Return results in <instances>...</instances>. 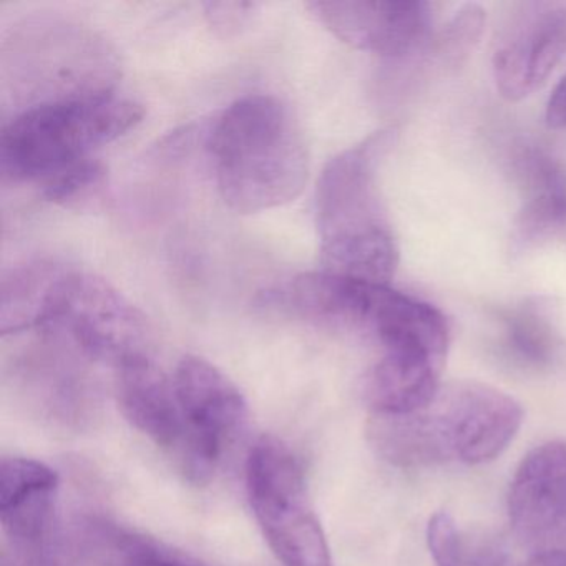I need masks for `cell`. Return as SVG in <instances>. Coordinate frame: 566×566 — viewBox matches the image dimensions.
I'll return each mask as SVG.
<instances>
[{
  "mask_svg": "<svg viewBox=\"0 0 566 566\" xmlns=\"http://www.w3.org/2000/svg\"><path fill=\"white\" fill-rule=\"evenodd\" d=\"M510 525L532 555L566 553V443L548 442L523 457L510 483Z\"/></svg>",
  "mask_w": 566,
  "mask_h": 566,
  "instance_id": "cell-8",
  "label": "cell"
},
{
  "mask_svg": "<svg viewBox=\"0 0 566 566\" xmlns=\"http://www.w3.org/2000/svg\"><path fill=\"white\" fill-rule=\"evenodd\" d=\"M174 384L188 426L221 459L247 427L243 394L218 367L197 356L178 363Z\"/></svg>",
  "mask_w": 566,
  "mask_h": 566,
  "instance_id": "cell-11",
  "label": "cell"
},
{
  "mask_svg": "<svg viewBox=\"0 0 566 566\" xmlns=\"http://www.w3.org/2000/svg\"><path fill=\"white\" fill-rule=\"evenodd\" d=\"M208 148L221 200L237 213L283 207L306 185L303 130L290 105L273 95L233 102L214 122Z\"/></svg>",
  "mask_w": 566,
  "mask_h": 566,
  "instance_id": "cell-2",
  "label": "cell"
},
{
  "mask_svg": "<svg viewBox=\"0 0 566 566\" xmlns=\"http://www.w3.org/2000/svg\"><path fill=\"white\" fill-rule=\"evenodd\" d=\"M11 546L14 552V566H65L52 546V538Z\"/></svg>",
  "mask_w": 566,
  "mask_h": 566,
  "instance_id": "cell-21",
  "label": "cell"
},
{
  "mask_svg": "<svg viewBox=\"0 0 566 566\" xmlns=\"http://www.w3.org/2000/svg\"><path fill=\"white\" fill-rule=\"evenodd\" d=\"M2 566H9L8 559L2 556Z\"/></svg>",
  "mask_w": 566,
  "mask_h": 566,
  "instance_id": "cell-24",
  "label": "cell"
},
{
  "mask_svg": "<svg viewBox=\"0 0 566 566\" xmlns=\"http://www.w3.org/2000/svg\"><path fill=\"white\" fill-rule=\"evenodd\" d=\"M523 200L513 224V250H530L566 228V171L548 155L528 150L518 160Z\"/></svg>",
  "mask_w": 566,
  "mask_h": 566,
  "instance_id": "cell-12",
  "label": "cell"
},
{
  "mask_svg": "<svg viewBox=\"0 0 566 566\" xmlns=\"http://www.w3.org/2000/svg\"><path fill=\"white\" fill-rule=\"evenodd\" d=\"M42 195L64 208L88 207L105 187V168L97 158H88L39 185Z\"/></svg>",
  "mask_w": 566,
  "mask_h": 566,
  "instance_id": "cell-17",
  "label": "cell"
},
{
  "mask_svg": "<svg viewBox=\"0 0 566 566\" xmlns=\"http://www.w3.org/2000/svg\"><path fill=\"white\" fill-rule=\"evenodd\" d=\"M552 307L545 301L526 300L503 316V333L510 353L532 366H545L555 356L556 337Z\"/></svg>",
  "mask_w": 566,
  "mask_h": 566,
  "instance_id": "cell-16",
  "label": "cell"
},
{
  "mask_svg": "<svg viewBox=\"0 0 566 566\" xmlns=\"http://www.w3.org/2000/svg\"><path fill=\"white\" fill-rule=\"evenodd\" d=\"M522 566H566V553H546L532 555Z\"/></svg>",
  "mask_w": 566,
  "mask_h": 566,
  "instance_id": "cell-23",
  "label": "cell"
},
{
  "mask_svg": "<svg viewBox=\"0 0 566 566\" xmlns=\"http://www.w3.org/2000/svg\"><path fill=\"white\" fill-rule=\"evenodd\" d=\"M485 14L479 6H467L463 11L455 15L442 39V54L447 57L460 59L479 42L483 31Z\"/></svg>",
  "mask_w": 566,
  "mask_h": 566,
  "instance_id": "cell-19",
  "label": "cell"
},
{
  "mask_svg": "<svg viewBox=\"0 0 566 566\" xmlns=\"http://www.w3.org/2000/svg\"><path fill=\"white\" fill-rule=\"evenodd\" d=\"M39 329L65 337L82 356L115 370L150 357L147 317L104 277L67 268Z\"/></svg>",
  "mask_w": 566,
  "mask_h": 566,
  "instance_id": "cell-6",
  "label": "cell"
},
{
  "mask_svg": "<svg viewBox=\"0 0 566 566\" xmlns=\"http://www.w3.org/2000/svg\"><path fill=\"white\" fill-rule=\"evenodd\" d=\"M117 397L128 422L160 447L188 482L205 485L213 479L220 457L195 436L178 402L174 377L151 357L117 370Z\"/></svg>",
  "mask_w": 566,
  "mask_h": 566,
  "instance_id": "cell-7",
  "label": "cell"
},
{
  "mask_svg": "<svg viewBox=\"0 0 566 566\" xmlns=\"http://www.w3.org/2000/svg\"><path fill=\"white\" fill-rule=\"evenodd\" d=\"M565 52L566 9L546 2L523 6L493 51L496 91L506 101H523L545 84Z\"/></svg>",
  "mask_w": 566,
  "mask_h": 566,
  "instance_id": "cell-10",
  "label": "cell"
},
{
  "mask_svg": "<svg viewBox=\"0 0 566 566\" xmlns=\"http://www.w3.org/2000/svg\"><path fill=\"white\" fill-rule=\"evenodd\" d=\"M523 422L509 394L476 380L440 386L422 409L370 413L366 433L380 459L400 469L449 462H490L502 455Z\"/></svg>",
  "mask_w": 566,
  "mask_h": 566,
  "instance_id": "cell-1",
  "label": "cell"
},
{
  "mask_svg": "<svg viewBox=\"0 0 566 566\" xmlns=\"http://www.w3.org/2000/svg\"><path fill=\"white\" fill-rule=\"evenodd\" d=\"M427 545L436 566H465L470 539L462 535L455 520L439 512L427 525Z\"/></svg>",
  "mask_w": 566,
  "mask_h": 566,
  "instance_id": "cell-18",
  "label": "cell"
},
{
  "mask_svg": "<svg viewBox=\"0 0 566 566\" xmlns=\"http://www.w3.org/2000/svg\"><path fill=\"white\" fill-rule=\"evenodd\" d=\"M394 140L396 132H376L324 167L316 190L324 271L386 284L396 274L399 247L379 185Z\"/></svg>",
  "mask_w": 566,
  "mask_h": 566,
  "instance_id": "cell-3",
  "label": "cell"
},
{
  "mask_svg": "<svg viewBox=\"0 0 566 566\" xmlns=\"http://www.w3.org/2000/svg\"><path fill=\"white\" fill-rule=\"evenodd\" d=\"M545 118L548 127L566 128V75L549 95Z\"/></svg>",
  "mask_w": 566,
  "mask_h": 566,
  "instance_id": "cell-22",
  "label": "cell"
},
{
  "mask_svg": "<svg viewBox=\"0 0 566 566\" xmlns=\"http://www.w3.org/2000/svg\"><path fill=\"white\" fill-rule=\"evenodd\" d=\"M307 9L344 44L389 59L419 51L433 25L432 9L422 0L311 2Z\"/></svg>",
  "mask_w": 566,
  "mask_h": 566,
  "instance_id": "cell-9",
  "label": "cell"
},
{
  "mask_svg": "<svg viewBox=\"0 0 566 566\" xmlns=\"http://www.w3.org/2000/svg\"><path fill=\"white\" fill-rule=\"evenodd\" d=\"M256 4H244V2H210L205 4L208 22L213 25L217 31L223 32L224 35L234 34L238 29L243 28L250 21Z\"/></svg>",
  "mask_w": 566,
  "mask_h": 566,
  "instance_id": "cell-20",
  "label": "cell"
},
{
  "mask_svg": "<svg viewBox=\"0 0 566 566\" xmlns=\"http://www.w3.org/2000/svg\"><path fill=\"white\" fill-rule=\"evenodd\" d=\"M247 490L261 532L284 566H333L303 465L286 443L264 436L251 447Z\"/></svg>",
  "mask_w": 566,
  "mask_h": 566,
  "instance_id": "cell-5",
  "label": "cell"
},
{
  "mask_svg": "<svg viewBox=\"0 0 566 566\" xmlns=\"http://www.w3.org/2000/svg\"><path fill=\"white\" fill-rule=\"evenodd\" d=\"M85 552L98 566H203L164 543L105 520H88L82 528Z\"/></svg>",
  "mask_w": 566,
  "mask_h": 566,
  "instance_id": "cell-15",
  "label": "cell"
},
{
  "mask_svg": "<svg viewBox=\"0 0 566 566\" xmlns=\"http://www.w3.org/2000/svg\"><path fill=\"white\" fill-rule=\"evenodd\" d=\"M65 270L55 261L35 260L6 274L0 287V329L4 336L41 327L49 297Z\"/></svg>",
  "mask_w": 566,
  "mask_h": 566,
  "instance_id": "cell-14",
  "label": "cell"
},
{
  "mask_svg": "<svg viewBox=\"0 0 566 566\" xmlns=\"http://www.w3.org/2000/svg\"><path fill=\"white\" fill-rule=\"evenodd\" d=\"M145 111L115 92L31 105L2 128L0 168L12 181L42 185L88 160L137 127Z\"/></svg>",
  "mask_w": 566,
  "mask_h": 566,
  "instance_id": "cell-4",
  "label": "cell"
},
{
  "mask_svg": "<svg viewBox=\"0 0 566 566\" xmlns=\"http://www.w3.org/2000/svg\"><path fill=\"white\" fill-rule=\"evenodd\" d=\"M443 364L422 354H382L363 380L369 412L407 413L422 409L442 386Z\"/></svg>",
  "mask_w": 566,
  "mask_h": 566,
  "instance_id": "cell-13",
  "label": "cell"
}]
</instances>
